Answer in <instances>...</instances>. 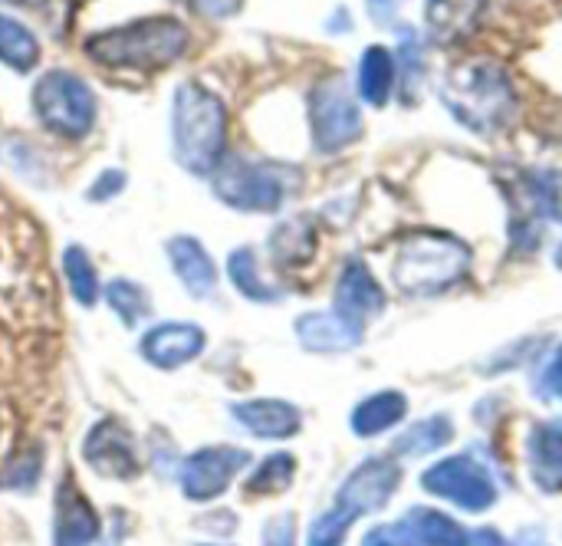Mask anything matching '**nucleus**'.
<instances>
[{"label": "nucleus", "mask_w": 562, "mask_h": 546, "mask_svg": "<svg viewBox=\"0 0 562 546\" xmlns=\"http://www.w3.org/2000/svg\"><path fill=\"white\" fill-rule=\"evenodd\" d=\"M560 260H562V250H560Z\"/></svg>", "instance_id": "obj_42"}, {"label": "nucleus", "mask_w": 562, "mask_h": 546, "mask_svg": "<svg viewBox=\"0 0 562 546\" xmlns=\"http://www.w3.org/2000/svg\"><path fill=\"white\" fill-rule=\"evenodd\" d=\"M40 471H43V461H40V452L30 448V452H20L16 458H10V465L0 471V488H13V491H26L40 481Z\"/></svg>", "instance_id": "obj_32"}, {"label": "nucleus", "mask_w": 562, "mask_h": 546, "mask_svg": "<svg viewBox=\"0 0 562 546\" xmlns=\"http://www.w3.org/2000/svg\"><path fill=\"white\" fill-rule=\"evenodd\" d=\"M204 330L194 323H158L142 336V359L151 363L155 369H181L188 363H194L204 353Z\"/></svg>", "instance_id": "obj_12"}, {"label": "nucleus", "mask_w": 562, "mask_h": 546, "mask_svg": "<svg viewBox=\"0 0 562 546\" xmlns=\"http://www.w3.org/2000/svg\"><path fill=\"white\" fill-rule=\"evenodd\" d=\"M408 412L405 395L398 392H379L372 399H366L356 412H352V432L362 438H372L379 432H389L392 425H398Z\"/></svg>", "instance_id": "obj_20"}, {"label": "nucleus", "mask_w": 562, "mask_h": 546, "mask_svg": "<svg viewBox=\"0 0 562 546\" xmlns=\"http://www.w3.org/2000/svg\"><path fill=\"white\" fill-rule=\"evenodd\" d=\"M99 537V517L82 488L66 475L53 501V546H92Z\"/></svg>", "instance_id": "obj_13"}, {"label": "nucleus", "mask_w": 562, "mask_h": 546, "mask_svg": "<svg viewBox=\"0 0 562 546\" xmlns=\"http://www.w3.org/2000/svg\"><path fill=\"white\" fill-rule=\"evenodd\" d=\"M33 112L53 135L82 138L95 125V92L76 73L53 69L33 86Z\"/></svg>", "instance_id": "obj_4"}, {"label": "nucleus", "mask_w": 562, "mask_h": 546, "mask_svg": "<svg viewBox=\"0 0 562 546\" xmlns=\"http://www.w3.org/2000/svg\"><path fill=\"white\" fill-rule=\"evenodd\" d=\"M247 465H250V455L244 448H234V445L201 448L181 468V494L194 504L214 501L234 484V478Z\"/></svg>", "instance_id": "obj_9"}, {"label": "nucleus", "mask_w": 562, "mask_h": 546, "mask_svg": "<svg viewBox=\"0 0 562 546\" xmlns=\"http://www.w3.org/2000/svg\"><path fill=\"white\" fill-rule=\"evenodd\" d=\"M231 415L237 425H244L257 438H290L300 432V409L283 399H254L231 405Z\"/></svg>", "instance_id": "obj_15"}, {"label": "nucleus", "mask_w": 562, "mask_h": 546, "mask_svg": "<svg viewBox=\"0 0 562 546\" xmlns=\"http://www.w3.org/2000/svg\"><path fill=\"white\" fill-rule=\"evenodd\" d=\"M313 244H316V237H313L310 221L293 218V221H286V224H280V227L273 231V237H270V254H273L280 264H303V260L313 254Z\"/></svg>", "instance_id": "obj_26"}, {"label": "nucleus", "mask_w": 562, "mask_h": 546, "mask_svg": "<svg viewBox=\"0 0 562 546\" xmlns=\"http://www.w3.org/2000/svg\"><path fill=\"white\" fill-rule=\"evenodd\" d=\"M227 274H231V283H234L244 297H250V300H257V303H273V300H277V290H270V283L260 277V267H257V257H254L250 247H240V250L231 254Z\"/></svg>", "instance_id": "obj_27"}, {"label": "nucleus", "mask_w": 562, "mask_h": 546, "mask_svg": "<svg viewBox=\"0 0 562 546\" xmlns=\"http://www.w3.org/2000/svg\"><path fill=\"white\" fill-rule=\"evenodd\" d=\"M533 475L543 491H562V419L547 422L533 432L530 445Z\"/></svg>", "instance_id": "obj_19"}, {"label": "nucleus", "mask_w": 562, "mask_h": 546, "mask_svg": "<svg viewBox=\"0 0 562 546\" xmlns=\"http://www.w3.org/2000/svg\"><path fill=\"white\" fill-rule=\"evenodd\" d=\"M82 458L95 475L105 478H132L138 471L135 435L119 419H102L82 442Z\"/></svg>", "instance_id": "obj_10"}, {"label": "nucleus", "mask_w": 562, "mask_h": 546, "mask_svg": "<svg viewBox=\"0 0 562 546\" xmlns=\"http://www.w3.org/2000/svg\"><path fill=\"white\" fill-rule=\"evenodd\" d=\"M122 188H125V175H122V171H102V175L95 178V185L89 188V198H92V201H105V198L119 194Z\"/></svg>", "instance_id": "obj_34"}, {"label": "nucleus", "mask_w": 562, "mask_h": 546, "mask_svg": "<svg viewBox=\"0 0 562 546\" xmlns=\"http://www.w3.org/2000/svg\"><path fill=\"white\" fill-rule=\"evenodd\" d=\"M214 194L234 211L263 214L283 204L286 181H283V171L273 165L234 158V161H221V168L214 171Z\"/></svg>", "instance_id": "obj_6"}, {"label": "nucleus", "mask_w": 562, "mask_h": 546, "mask_svg": "<svg viewBox=\"0 0 562 546\" xmlns=\"http://www.w3.org/2000/svg\"><path fill=\"white\" fill-rule=\"evenodd\" d=\"M441 99L461 125L477 135L501 132L514 115V82L494 59H464L448 69Z\"/></svg>", "instance_id": "obj_2"}, {"label": "nucleus", "mask_w": 562, "mask_h": 546, "mask_svg": "<svg viewBox=\"0 0 562 546\" xmlns=\"http://www.w3.org/2000/svg\"><path fill=\"white\" fill-rule=\"evenodd\" d=\"M527 191L540 214L562 218V171H530Z\"/></svg>", "instance_id": "obj_30"}, {"label": "nucleus", "mask_w": 562, "mask_h": 546, "mask_svg": "<svg viewBox=\"0 0 562 546\" xmlns=\"http://www.w3.org/2000/svg\"><path fill=\"white\" fill-rule=\"evenodd\" d=\"M296 458L293 455H270L250 478H247V494L267 498V494H283L293 484Z\"/></svg>", "instance_id": "obj_28"}, {"label": "nucleus", "mask_w": 562, "mask_h": 546, "mask_svg": "<svg viewBox=\"0 0 562 546\" xmlns=\"http://www.w3.org/2000/svg\"><path fill=\"white\" fill-rule=\"evenodd\" d=\"M263 546H293V517H277L263 531Z\"/></svg>", "instance_id": "obj_35"}, {"label": "nucleus", "mask_w": 562, "mask_h": 546, "mask_svg": "<svg viewBox=\"0 0 562 546\" xmlns=\"http://www.w3.org/2000/svg\"><path fill=\"white\" fill-rule=\"evenodd\" d=\"M477 546H510L501 534H494V531H481L477 534Z\"/></svg>", "instance_id": "obj_39"}, {"label": "nucleus", "mask_w": 562, "mask_h": 546, "mask_svg": "<svg viewBox=\"0 0 562 546\" xmlns=\"http://www.w3.org/2000/svg\"><path fill=\"white\" fill-rule=\"evenodd\" d=\"M448 442H451V422L448 419H428L398 438V452L402 455H425V452H435Z\"/></svg>", "instance_id": "obj_29"}, {"label": "nucleus", "mask_w": 562, "mask_h": 546, "mask_svg": "<svg viewBox=\"0 0 562 546\" xmlns=\"http://www.w3.org/2000/svg\"><path fill=\"white\" fill-rule=\"evenodd\" d=\"M543 382H547V389H550L553 395H560L562 399V349L557 353V359L550 363V369H547V379H543Z\"/></svg>", "instance_id": "obj_38"}, {"label": "nucleus", "mask_w": 562, "mask_h": 546, "mask_svg": "<svg viewBox=\"0 0 562 546\" xmlns=\"http://www.w3.org/2000/svg\"><path fill=\"white\" fill-rule=\"evenodd\" d=\"M385 307V297H382V287L375 283V277L366 270V264L352 260L342 277H339V287H336V310L342 320H349L352 326L362 330V323L369 316H375L379 310Z\"/></svg>", "instance_id": "obj_14"}, {"label": "nucleus", "mask_w": 562, "mask_h": 546, "mask_svg": "<svg viewBox=\"0 0 562 546\" xmlns=\"http://www.w3.org/2000/svg\"><path fill=\"white\" fill-rule=\"evenodd\" d=\"M168 260L175 277L181 280V287L194 297V300H207L217 287V270L211 264V254L201 247V241L194 237H171L168 241Z\"/></svg>", "instance_id": "obj_16"}, {"label": "nucleus", "mask_w": 562, "mask_h": 546, "mask_svg": "<svg viewBox=\"0 0 562 546\" xmlns=\"http://www.w3.org/2000/svg\"><path fill=\"white\" fill-rule=\"evenodd\" d=\"M362 546H418L415 534L408 524H389V527H375Z\"/></svg>", "instance_id": "obj_33"}, {"label": "nucleus", "mask_w": 562, "mask_h": 546, "mask_svg": "<svg viewBox=\"0 0 562 546\" xmlns=\"http://www.w3.org/2000/svg\"><path fill=\"white\" fill-rule=\"evenodd\" d=\"M310 119H313V142L326 155L352 145L362 135L359 105H356L349 86L339 76L323 79L313 89V96H310Z\"/></svg>", "instance_id": "obj_7"}, {"label": "nucleus", "mask_w": 562, "mask_h": 546, "mask_svg": "<svg viewBox=\"0 0 562 546\" xmlns=\"http://www.w3.org/2000/svg\"><path fill=\"white\" fill-rule=\"evenodd\" d=\"M188 49V30L175 16H148L115 30H102L86 40L89 59L109 69H138L151 73L171 66Z\"/></svg>", "instance_id": "obj_3"}, {"label": "nucleus", "mask_w": 562, "mask_h": 546, "mask_svg": "<svg viewBox=\"0 0 562 546\" xmlns=\"http://www.w3.org/2000/svg\"><path fill=\"white\" fill-rule=\"evenodd\" d=\"M395 82V59L385 46H369L359 59V96L369 105H385Z\"/></svg>", "instance_id": "obj_21"}, {"label": "nucleus", "mask_w": 562, "mask_h": 546, "mask_svg": "<svg viewBox=\"0 0 562 546\" xmlns=\"http://www.w3.org/2000/svg\"><path fill=\"white\" fill-rule=\"evenodd\" d=\"M425 488L471 514L477 511H487L494 501H497V484L494 478L487 475L484 465H477L474 458L468 455H458V458H448L441 465H435L428 475H425Z\"/></svg>", "instance_id": "obj_8"}, {"label": "nucleus", "mask_w": 562, "mask_h": 546, "mask_svg": "<svg viewBox=\"0 0 562 546\" xmlns=\"http://www.w3.org/2000/svg\"><path fill=\"white\" fill-rule=\"evenodd\" d=\"M296 336L306 349L316 353H339L359 343L362 330L342 320L339 313H306L296 320Z\"/></svg>", "instance_id": "obj_17"}, {"label": "nucleus", "mask_w": 562, "mask_h": 546, "mask_svg": "<svg viewBox=\"0 0 562 546\" xmlns=\"http://www.w3.org/2000/svg\"><path fill=\"white\" fill-rule=\"evenodd\" d=\"M63 274H66V283H69L72 297L82 307H92L99 300L102 287H99V274H95V264L89 260L86 247H79V244L66 247V254H63Z\"/></svg>", "instance_id": "obj_24"}, {"label": "nucleus", "mask_w": 562, "mask_h": 546, "mask_svg": "<svg viewBox=\"0 0 562 546\" xmlns=\"http://www.w3.org/2000/svg\"><path fill=\"white\" fill-rule=\"evenodd\" d=\"M408 527H412L418 546H468V534L451 517L425 511V508L412 511Z\"/></svg>", "instance_id": "obj_25"}, {"label": "nucleus", "mask_w": 562, "mask_h": 546, "mask_svg": "<svg viewBox=\"0 0 562 546\" xmlns=\"http://www.w3.org/2000/svg\"><path fill=\"white\" fill-rule=\"evenodd\" d=\"M201 16H214V20H224L231 13L240 10V0H188Z\"/></svg>", "instance_id": "obj_36"}, {"label": "nucleus", "mask_w": 562, "mask_h": 546, "mask_svg": "<svg viewBox=\"0 0 562 546\" xmlns=\"http://www.w3.org/2000/svg\"><path fill=\"white\" fill-rule=\"evenodd\" d=\"M36 59H40L36 36L20 20L0 13V63L16 69V73H26L36 66Z\"/></svg>", "instance_id": "obj_22"}, {"label": "nucleus", "mask_w": 562, "mask_h": 546, "mask_svg": "<svg viewBox=\"0 0 562 546\" xmlns=\"http://www.w3.org/2000/svg\"><path fill=\"white\" fill-rule=\"evenodd\" d=\"M487 0H428V30L438 43H458L474 33Z\"/></svg>", "instance_id": "obj_18"}, {"label": "nucleus", "mask_w": 562, "mask_h": 546, "mask_svg": "<svg viewBox=\"0 0 562 546\" xmlns=\"http://www.w3.org/2000/svg\"><path fill=\"white\" fill-rule=\"evenodd\" d=\"M398 468L385 458H372L366 465H359L346 484L339 488V498H336V508H342L349 517H362V514H372L379 511L382 504H389V498L395 494L398 488Z\"/></svg>", "instance_id": "obj_11"}, {"label": "nucleus", "mask_w": 562, "mask_h": 546, "mask_svg": "<svg viewBox=\"0 0 562 546\" xmlns=\"http://www.w3.org/2000/svg\"><path fill=\"white\" fill-rule=\"evenodd\" d=\"M398 3H402V0H369V13H372L379 23H389V20L395 16Z\"/></svg>", "instance_id": "obj_37"}, {"label": "nucleus", "mask_w": 562, "mask_h": 546, "mask_svg": "<svg viewBox=\"0 0 562 546\" xmlns=\"http://www.w3.org/2000/svg\"><path fill=\"white\" fill-rule=\"evenodd\" d=\"M352 524H356V517H349L342 508H333V511H326L323 517L313 521L306 546H342Z\"/></svg>", "instance_id": "obj_31"}, {"label": "nucleus", "mask_w": 562, "mask_h": 546, "mask_svg": "<svg viewBox=\"0 0 562 546\" xmlns=\"http://www.w3.org/2000/svg\"><path fill=\"white\" fill-rule=\"evenodd\" d=\"M175 158L191 175H214L227 145V109L201 82H181L171 105Z\"/></svg>", "instance_id": "obj_1"}, {"label": "nucleus", "mask_w": 562, "mask_h": 546, "mask_svg": "<svg viewBox=\"0 0 562 546\" xmlns=\"http://www.w3.org/2000/svg\"><path fill=\"white\" fill-rule=\"evenodd\" d=\"M0 3H23L26 7V3H36V0H0Z\"/></svg>", "instance_id": "obj_40"}, {"label": "nucleus", "mask_w": 562, "mask_h": 546, "mask_svg": "<svg viewBox=\"0 0 562 546\" xmlns=\"http://www.w3.org/2000/svg\"><path fill=\"white\" fill-rule=\"evenodd\" d=\"M201 546H214V544H201Z\"/></svg>", "instance_id": "obj_41"}, {"label": "nucleus", "mask_w": 562, "mask_h": 546, "mask_svg": "<svg viewBox=\"0 0 562 546\" xmlns=\"http://www.w3.org/2000/svg\"><path fill=\"white\" fill-rule=\"evenodd\" d=\"M105 303H109V310L125 323V326H138L145 316H148V310H151V300H148V290L142 287V283H135V280H109L105 283Z\"/></svg>", "instance_id": "obj_23"}, {"label": "nucleus", "mask_w": 562, "mask_h": 546, "mask_svg": "<svg viewBox=\"0 0 562 546\" xmlns=\"http://www.w3.org/2000/svg\"><path fill=\"white\" fill-rule=\"evenodd\" d=\"M468 250L445 234H418L402 244V254L395 260V280L408 293H431L445 290L464 274Z\"/></svg>", "instance_id": "obj_5"}]
</instances>
